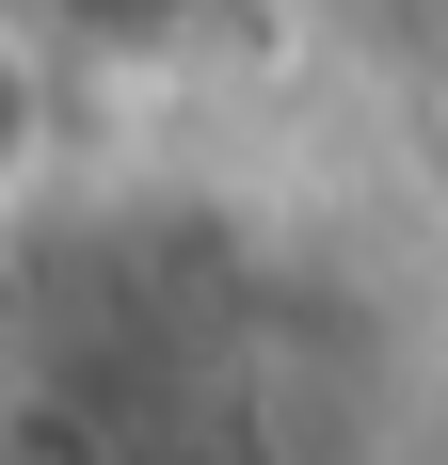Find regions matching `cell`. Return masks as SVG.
Wrapping results in <instances>:
<instances>
[{
	"instance_id": "obj_1",
	"label": "cell",
	"mask_w": 448,
	"mask_h": 465,
	"mask_svg": "<svg viewBox=\"0 0 448 465\" xmlns=\"http://www.w3.org/2000/svg\"><path fill=\"white\" fill-rule=\"evenodd\" d=\"M48 33H81V48H144V33H192L209 0H33Z\"/></svg>"
}]
</instances>
